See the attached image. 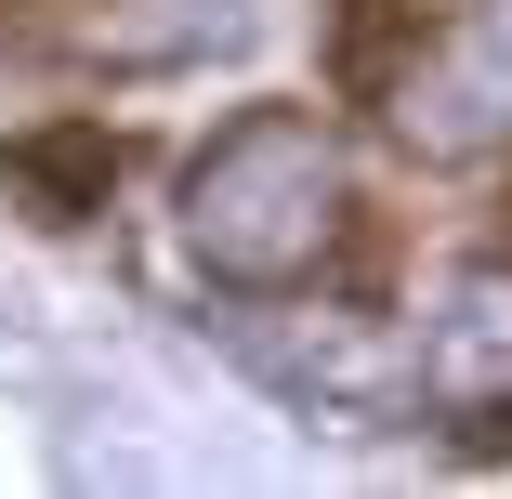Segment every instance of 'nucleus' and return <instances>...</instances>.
Returning a JSON list of instances; mask_svg holds the SVG:
<instances>
[{"label": "nucleus", "mask_w": 512, "mask_h": 499, "mask_svg": "<svg viewBox=\"0 0 512 499\" xmlns=\"http://www.w3.org/2000/svg\"><path fill=\"white\" fill-rule=\"evenodd\" d=\"M342 224H355V171L302 106H250L184 158V250L211 289L276 303L342 250Z\"/></svg>", "instance_id": "f257e3e1"}, {"label": "nucleus", "mask_w": 512, "mask_h": 499, "mask_svg": "<svg viewBox=\"0 0 512 499\" xmlns=\"http://www.w3.org/2000/svg\"><path fill=\"white\" fill-rule=\"evenodd\" d=\"M421 408L434 421H512V263H473L421 316Z\"/></svg>", "instance_id": "7ed1b4c3"}, {"label": "nucleus", "mask_w": 512, "mask_h": 499, "mask_svg": "<svg viewBox=\"0 0 512 499\" xmlns=\"http://www.w3.org/2000/svg\"><path fill=\"white\" fill-rule=\"evenodd\" d=\"M342 79L381 106L407 158L473 171L512 145V0H355Z\"/></svg>", "instance_id": "f03ea898"}]
</instances>
